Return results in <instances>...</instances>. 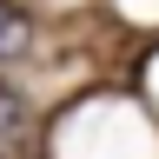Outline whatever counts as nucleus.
I'll use <instances>...</instances> for the list:
<instances>
[{
  "instance_id": "nucleus-2",
  "label": "nucleus",
  "mask_w": 159,
  "mask_h": 159,
  "mask_svg": "<svg viewBox=\"0 0 159 159\" xmlns=\"http://www.w3.org/2000/svg\"><path fill=\"white\" fill-rule=\"evenodd\" d=\"M27 47H33V27H27V13L0 0V60H20Z\"/></svg>"
},
{
  "instance_id": "nucleus-1",
  "label": "nucleus",
  "mask_w": 159,
  "mask_h": 159,
  "mask_svg": "<svg viewBox=\"0 0 159 159\" xmlns=\"http://www.w3.org/2000/svg\"><path fill=\"white\" fill-rule=\"evenodd\" d=\"M27 126H33V119H27V99H13L7 86H0V159H20V152H27Z\"/></svg>"
}]
</instances>
